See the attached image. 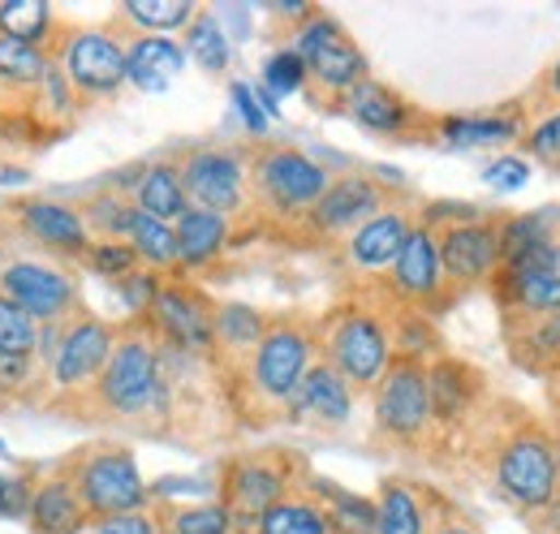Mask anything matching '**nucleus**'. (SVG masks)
Returning a JSON list of instances; mask_svg holds the SVG:
<instances>
[{"label":"nucleus","mask_w":560,"mask_h":534,"mask_svg":"<svg viewBox=\"0 0 560 534\" xmlns=\"http://www.w3.org/2000/svg\"><path fill=\"white\" fill-rule=\"evenodd\" d=\"M182 48H186V57H190L195 66L208 69V73H224V69H229V57H233L220 18L208 13V9H199V13L190 18V26H186V44H182Z\"/></svg>","instance_id":"c9c22d12"},{"label":"nucleus","mask_w":560,"mask_h":534,"mask_svg":"<svg viewBox=\"0 0 560 534\" xmlns=\"http://www.w3.org/2000/svg\"><path fill=\"white\" fill-rule=\"evenodd\" d=\"M504 289H509V302L535 320L560 311V267L557 271H504Z\"/></svg>","instance_id":"f704fd0d"},{"label":"nucleus","mask_w":560,"mask_h":534,"mask_svg":"<svg viewBox=\"0 0 560 534\" xmlns=\"http://www.w3.org/2000/svg\"><path fill=\"white\" fill-rule=\"evenodd\" d=\"M526 147L539 155V160H548V164H560V113L557 117H548V121H539L530 138H526Z\"/></svg>","instance_id":"3c124183"},{"label":"nucleus","mask_w":560,"mask_h":534,"mask_svg":"<svg viewBox=\"0 0 560 534\" xmlns=\"http://www.w3.org/2000/svg\"><path fill=\"white\" fill-rule=\"evenodd\" d=\"M91 534H164V522L151 513V509H139V513H117V518H100Z\"/></svg>","instance_id":"de8ad7c7"},{"label":"nucleus","mask_w":560,"mask_h":534,"mask_svg":"<svg viewBox=\"0 0 560 534\" xmlns=\"http://www.w3.org/2000/svg\"><path fill=\"white\" fill-rule=\"evenodd\" d=\"M86 509V518H117V513H139L151 500V487L142 478L135 453L126 449H95L82 453L66 474Z\"/></svg>","instance_id":"f03ea898"},{"label":"nucleus","mask_w":560,"mask_h":534,"mask_svg":"<svg viewBox=\"0 0 560 534\" xmlns=\"http://www.w3.org/2000/svg\"><path fill=\"white\" fill-rule=\"evenodd\" d=\"M0 453H4V440H0Z\"/></svg>","instance_id":"13d9d810"},{"label":"nucleus","mask_w":560,"mask_h":534,"mask_svg":"<svg viewBox=\"0 0 560 534\" xmlns=\"http://www.w3.org/2000/svg\"><path fill=\"white\" fill-rule=\"evenodd\" d=\"M57 340H61V324H39V345H35V358L48 367L52 353H57Z\"/></svg>","instance_id":"864d4df0"},{"label":"nucleus","mask_w":560,"mask_h":534,"mask_svg":"<svg viewBox=\"0 0 560 534\" xmlns=\"http://www.w3.org/2000/svg\"><path fill=\"white\" fill-rule=\"evenodd\" d=\"M431 534H479L475 526H466V522H440Z\"/></svg>","instance_id":"6e6d98bb"},{"label":"nucleus","mask_w":560,"mask_h":534,"mask_svg":"<svg viewBox=\"0 0 560 534\" xmlns=\"http://www.w3.org/2000/svg\"><path fill=\"white\" fill-rule=\"evenodd\" d=\"M332 186L328 169L298 147H264L250 160V190L277 216H311V207Z\"/></svg>","instance_id":"20e7f679"},{"label":"nucleus","mask_w":560,"mask_h":534,"mask_svg":"<svg viewBox=\"0 0 560 534\" xmlns=\"http://www.w3.org/2000/svg\"><path fill=\"white\" fill-rule=\"evenodd\" d=\"M130 202L139 207L142 216H155L164 224H177L190 211V199H186V186H182L177 164H164V160L139 169V182L130 186Z\"/></svg>","instance_id":"b1692460"},{"label":"nucleus","mask_w":560,"mask_h":534,"mask_svg":"<svg viewBox=\"0 0 560 534\" xmlns=\"http://www.w3.org/2000/svg\"><path fill=\"white\" fill-rule=\"evenodd\" d=\"M211 311L208 298L190 285H160L155 302H151V328L160 333V340L186 358H203L215 336H211Z\"/></svg>","instance_id":"ddd939ff"},{"label":"nucleus","mask_w":560,"mask_h":534,"mask_svg":"<svg viewBox=\"0 0 560 534\" xmlns=\"http://www.w3.org/2000/svg\"><path fill=\"white\" fill-rule=\"evenodd\" d=\"M126 246L139 255V267L147 271H168L177 267V237H173V224L155 220V216H142L135 211V224L126 233Z\"/></svg>","instance_id":"473e14b6"},{"label":"nucleus","mask_w":560,"mask_h":534,"mask_svg":"<svg viewBox=\"0 0 560 534\" xmlns=\"http://www.w3.org/2000/svg\"><path fill=\"white\" fill-rule=\"evenodd\" d=\"M31 380H35V358H9V353H0V397L22 393Z\"/></svg>","instance_id":"8fccbe9b"},{"label":"nucleus","mask_w":560,"mask_h":534,"mask_svg":"<svg viewBox=\"0 0 560 534\" xmlns=\"http://www.w3.org/2000/svg\"><path fill=\"white\" fill-rule=\"evenodd\" d=\"M284 487H289V478H284V469L277 462H237L224 478V504H229L237 526L255 531V522L277 500H284Z\"/></svg>","instance_id":"a211bd4d"},{"label":"nucleus","mask_w":560,"mask_h":534,"mask_svg":"<svg viewBox=\"0 0 560 534\" xmlns=\"http://www.w3.org/2000/svg\"><path fill=\"white\" fill-rule=\"evenodd\" d=\"M57 69L78 100H108L126 86V44L108 26H73L57 35Z\"/></svg>","instance_id":"7ed1b4c3"},{"label":"nucleus","mask_w":560,"mask_h":534,"mask_svg":"<svg viewBox=\"0 0 560 534\" xmlns=\"http://www.w3.org/2000/svg\"><path fill=\"white\" fill-rule=\"evenodd\" d=\"M48 61L52 57L44 48L0 35V100H9L4 108H22L26 113V100L35 95V86H39Z\"/></svg>","instance_id":"a878e982"},{"label":"nucleus","mask_w":560,"mask_h":534,"mask_svg":"<svg viewBox=\"0 0 560 534\" xmlns=\"http://www.w3.org/2000/svg\"><path fill=\"white\" fill-rule=\"evenodd\" d=\"M293 53L302 57L306 78H311L315 86L332 91V95H350L362 78H371L362 48L346 35V26H341L337 18H328V13H319V9H311L306 22H298V31H293Z\"/></svg>","instance_id":"39448f33"},{"label":"nucleus","mask_w":560,"mask_h":534,"mask_svg":"<svg viewBox=\"0 0 560 534\" xmlns=\"http://www.w3.org/2000/svg\"><path fill=\"white\" fill-rule=\"evenodd\" d=\"M375 427L388 440H419L431 427V397H427V367L422 362L393 358V367L375 384Z\"/></svg>","instance_id":"f8f14e48"},{"label":"nucleus","mask_w":560,"mask_h":534,"mask_svg":"<svg viewBox=\"0 0 560 534\" xmlns=\"http://www.w3.org/2000/svg\"><path fill=\"white\" fill-rule=\"evenodd\" d=\"M199 9L190 0H126L121 4V22H130L139 35H168L173 31H186L190 18Z\"/></svg>","instance_id":"72a5a7b5"},{"label":"nucleus","mask_w":560,"mask_h":534,"mask_svg":"<svg viewBox=\"0 0 560 534\" xmlns=\"http://www.w3.org/2000/svg\"><path fill=\"white\" fill-rule=\"evenodd\" d=\"M427 397H431V422H457L475 400V375L462 362H435L427 371Z\"/></svg>","instance_id":"bb28decb"},{"label":"nucleus","mask_w":560,"mask_h":534,"mask_svg":"<svg viewBox=\"0 0 560 534\" xmlns=\"http://www.w3.org/2000/svg\"><path fill=\"white\" fill-rule=\"evenodd\" d=\"M26 177H31L26 169H13V164H9V169L0 173V186H26Z\"/></svg>","instance_id":"5fc2aeb1"},{"label":"nucleus","mask_w":560,"mask_h":534,"mask_svg":"<svg viewBox=\"0 0 560 534\" xmlns=\"http://www.w3.org/2000/svg\"><path fill=\"white\" fill-rule=\"evenodd\" d=\"M268 333V320L255 311V306H242V302H224L211 311V336L215 345H224L229 353H255V345Z\"/></svg>","instance_id":"c756f323"},{"label":"nucleus","mask_w":560,"mask_h":534,"mask_svg":"<svg viewBox=\"0 0 560 534\" xmlns=\"http://www.w3.org/2000/svg\"><path fill=\"white\" fill-rule=\"evenodd\" d=\"M415 220L406 211H375L366 224H358L346 242V259H350L358 271H384L393 267L401 242L410 237Z\"/></svg>","instance_id":"412c9836"},{"label":"nucleus","mask_w":560,"mask_h":534,"mask_svg":"<svg viewBox=\"0 0 560 534\" xmlns=\"http://www.w3.org/2000/svg\"><path fill=\"white\" fill-rule=\"evenodd\" d=\"M78 108H82L78 91L66 82V73L57 69V61H48L44 78H39V86H35V95L26 100V117L39 121V126H52V130H57V126H70L73 117H78Z\"/></svg>","instance_id":"c85d7f7f"},{"label":"nucleus","mask_w":560,"mask_h":534,"mask_svg":"<svg viewBox=\"0 0 560 534\" xmlns=\"http://www.w3.org/2000/svg\"><path fill=\"white\" fill-rule=\"evenodd\" d=\"M117 345V328L95 315H73L61 324L57 353L48 362V380L57 393H86L95 388L100 371L108 367V353Z\"/></svg>","instance_id":"9b49d317"},{"label":"nucleus","mask_w":560,"mask_h":534,"mask_svg":"<svg viewBox=\"0 0 560 534\" xmlns=\"http://www.w3.org/2000/svg\"><path fill=\"white\" fill-rule=\"evenodd\" d=\"M346 113L371 134H401L410 126V104L393 86H384L375 78H362L346 95Z\"/></svg>","instance_id":"393cba45"},{"label":"nucleus","mask_w":560,"mask_h":534,"mask_svg":"<svg viewBox=\"0 0 560 534\" xmlns=\"http://www.w3.org/2000/svg\"><path fill=\"white\" fill-rule=\"evenodd\" d=\"M495 487L522 509H548L560 496V453L539 431L513 436L495 457Z\"/></svg>","instance_id":"6e6552de"},{"label":"nucleus","mask_w":560,"mask_h":534,"mask_svg":"<svg viewBox=\"0 0 560 534\" xmlns=\"http://www.w3.org/2000/svg\"><path fill=\"white\" fill-rule=\"evenodd\" d=\"M35 345H39V324L26 311H18L9 298H0V353L35 358Z\"/></svg>","instance_id":"a19ab883"},{"label":"nucleus","mask_w":560,"mask_h":534,"mask_svg":"<svg viewBox=\"0 0 560 534\" xmlns=\"http://www.w3.org/2000/svg\"><path fill=\"white\" fill-rule=\"evenodd\" d=\"M311 367H315V336L302 324H268L264 340L250 353L246 380H250L259 400L289 405V397L298 393V384L306 380Z\"/></svg>","instance_id":"423d86ee"},{"label":"nucleus","mask_w":560,"mask_h":534,"mask_svg":"<svg viewBox=\"0 0 560 534\" xmlns=\"http://www.w3.org/2000/svg\"><path fill=\"white\" fill-rule=\"evenodd\" d=\"M328 367L350 384V388H375L384 380V371L393 367V333L384 320L366 315V311H346L332 328H328Z\"/></svg>","instance_id":"0eeeda50"},{"label":"nucleus","mask_w":560,"mask_h":534,"mask_svg":"<svg viewBox=\"0 0 560 534\" xmlns=\"http://www.w3.org/2000/svg\"><path fill=\"white\" fill-rule=\"evenodd\" d=\"M31 478H9L0 474V518L9 522H26V509H31Z\"/></svg>","instance_id":"09e8293b"},{"label":"nucleus","mask_w":560,"mask_h":534,"mask_svg":"<svg viewBox=\"0 0 560 534\" xmlns=\"http://www.w3.org/2000/svg\"><path fill=\"white\" fill-rule=\"evenodd\" d=\"M557 453H560V449H557Z\"/></svg>","instance_id":"bf43d9fd"},{"label":"nucleus","mask_w":560,"mask_h":534,"mask_svg":"<svg viewBox=\"0 0 560 534\" xmlns=\"http://www.w3.org/2000/svg\"><path fill=\"white\" fill-rule=\"evenodd\" d=\"M237 522L229 513L224 500H208V504H186L177 509L168 522H164V534H233Z\"/></svg>","instance_id":"ea45409f"},{"label":"nucleus","mask_w":560,"mask_h":534,"mask_svg":"<svg viewBox=\"0 0 560 534\" xmlns=\"http://www.w3.org/2000/svg\"><path fill=\"white\" fill-rule=\"evenodd\" d=\"M160 285H164V280H160L155 271H147V267H139V271L126 276V280H117V289H121V298H126V306H130L135 315H147V311H151Z\"/></svg>","instance_id":"49530a36"},{"label":"nucleus","mask_w":560,"mask_h":534,"mask_svg":"<svg viewBox=\"0 0 560 534\" xmlns=\"http://www.w3.org/2000/svg\"><path fill=\"white\" fill-rule=\"evenodd\" d=\"M483 182H488L495 195H513V190H522L530 182V164L522 155H500L488 173H483Z\"/></svg>","instance_id":"a18cd8bd"},{"label":"nucleus","mask_w":560,"mask_h":534,"mask_svg":"<svg viewBox=\"0 0 560 534\" xmlns=\"http://www.w3.org/2000/svg\"><path fill=\"white\" fill-rule=\"evenodd\" d=\"M311 78H306V66H302V57L293 53V48H280L268 57V66H264V91L280 100V95H298L302 86H306Z\"/></svg>","instance_id":"79ce46f5"},{"label":"nucleus","mask_w":560,"mask_h":534,"mask_svg":"<svg viewBox=\"0 0 560 534\" xmlns=\"http://www.w3.org/2000/svg\"><path fill=\"white\" fill-rule=\"evenodd\" d=\"M18 224L35 246L52 251L57 259H82L91 251V229H86L82 211L61 199L18 202Z\"/></svg>","instance_id":"4468645a"},{"label":"nucleus","mask_w":560,"mask_h":534,"mask_svg":"<svg viewBox=\"0 0 560 534\" xmlns=\"http://www.w3.org/2000/svg\"><path fill=\"white\" fill-rule=\"evenodd\" d=\"M135 202L126 190H100L95 199H86V211H82V220H86V229H91V237H100V242H126V233H130V224H135Z\"/></svg>","instance_id":"e433bc0d"},{"label":"nucleus","mask_w":560,"mask_h":534,"mask_svg":"<svg viewBox=\"0 0 560 534\" xmlns=\"http://www.w3.org/2000/svg\"><path fill=\"white\" fill-rule=\"evenodd\" d=\"M82 264L91 267L104 280H126L139 271V255L126 242H91V251L82 255Z\"/></svg>","instance_id":"37998d69"},{"label":"nucleus","mask_w":560,"mask_h":534,"mask_svg":"<svg viewBox=\"0 0 560 534\" xmlns=\"http://www.w3.org/2000/svg\"><path fill=\"white\" fill-rule=\"evenodd\" d=\"M186 69V48L168 35H135L126 44V82L142 95L168 91Z\"/></svg>","instance_id":"aec40b11"},{"label":"nucleus","mask_w":560,"mask_h":534,"mask_svg":"<svg viewBox=\"0 0 560 534\" xmlns=\"http://www.w3.org/2000/svg\"><path fill=\"white\" fill-rule=\"evenodd\" d=\"M26 526L35 534H82L86 526V509L73 491L66 474L44 478L31 487V509H26Z\"/></svg>","instance_id":"4be33fe9"},{"label":"nucleus","mask_w":560,"mask_h":534,"mask_svg":"<svg viewBox=\"0 0 560 534\" xmlns=\"http://www.w3.org/2000/svg\"><path fill=\"white\" fill-rule=\"evenodd\" d=\"M95 405L113 418H160L173 405V375L164 367V353L155 336L117 333L108 353V367L95 380Z\"/></svg>","instance_id":"f257e3e1"},{"label":"nucleus","mask_w":560,"mask_h":534,"mask_svg":"<svg viewBox=\"0 0 560 534\" xmlns=\"http://www.w3.org/2000/svg\"><path fill=\"white\" fill-rule=\"evenodd\" d=\"M530 345H535L539 353H560V311L539 320V328L530 333Z\"/></svg>","instance_id":"603ef678"},{"label":"nucleus","mask_w":560,"mask_h":534,"mask_svg":"<svg viewBox=\"0 0 560 534\" xmlns=\"http://www.w3.org/2000/svg\"><path fill=\"white\" fill-rule=\"evenodd\" d=\"M0 298H9L35 324H66L78 315V285L70 271L31 255L0 264Z\"/></svg>","instance_id":"1a4fd4ad"},{"label":"nucleus","mask_w":560,"mask_h":534,"mask_svg":"<svg viewBox=\"0 0 560 534\" xmlns=\"http://www.w3.org/2000/svg\"><path fill=\"white\" fill-rule=\"evenodd\" d=\"M375 534H427V504L410 483H384L380 487Z\"/></svg>","instance_id":"cd10ccee"},{"label":"nucleus","mask_w":560,"mask_h":534,"mask_svg":"<svg viewBox=\"0 0 560 534\" xmlns=\"http://www.w3.org/2000/svg\"><path fill=\"white\" fill-rule=\"evenodd\" d=\"M552 91L560 95V61H557V69H552Z\"/></svg>","instance_id":"4d7b16f0"},{"label":"nucleus","mask_w":560,"mask_h":534,"mask_svg":"<svg viewBox=\"0 0 560 534\" xmlns=\"http://www.w3.org/2000/svg\"><path fill=\"white\" fill-rule=\"evenodd\" d=\"M182 186L190 207L215 216H237L250 202V164L229 147H195L182 164Z\"/></svg>","instance_id":"9d476101"},{"label":"nucleus","mask_w":560,"mask_h":534,"mask_svg":"<svg viewBox=\"0 0 560 534\" xmlns=\"http://www.w3.org/2000/svg\"><path fill=\"white\" fill-rule=\"evenodd\" d=\"M173 237H177V267H208L211 259L224 255V246L233 237V224H229V216L190 207L173 224Z\"/></svg>","instance_id":"5701e85b"},{"label":"nucleus","mask_w":560,"mask_h":534,"mask_svg":"<svg viewBox=\"0 0 560 534\" xmlns=\"http://www.w3.org/2000/svg\"><path fill=\"white\" fill-rule=\"evenodd\" d=\"M440 267L444 280L475 285L500 267V233L483 220H457L440 233Z\"/></svg>","instance_id":"dca6fc26"},{"label":"nucleus","mask_w":560,"mask_h":534,"mask_svg":"<svg viewBox=\"0 0 560 534\" xmlns=\"http://www.w3.org/2000/svg\"><path fill=\"white\" fill-rule=\"evenodd\" d=\"M319 496H324V513H328L332 534H375V500L353 496L332 483H319Z\"/></svg>","instance_id":"4c0bfd02"},{"label":"nucleus","mask_w":560,"mask_h":534,"mask_svg":"<svg viewBox=\"0 0 560 534\" xmlns=\"http://www.w3.org/2000/svg\"><path fill=\"white\" fill-rule=\"evenodd\" d=\"M388 280L397 298L406 302H431L444 289V267H440V229L435 224H415L410 237L401 242L397 259L388 267Z\"/></svg>","instance_id":"f3484780"},{"label":"nucleus","mask_w":560,"mask_h":534,"mask_svg":"<svg viewBox=\"0 0 560 534\" xmlns=\"http://www.w3.org/2000/svg\"><path fill=\"white\" fill-rule=\"evenodd\" d=\"M375 211H384V190L375 177H362V173H350V177H337L324 199L311 207V229L324 233V237H350L358 224H366Z\"/></svg>","instance_id":"2eb2a0df"},{"label":"nucleus","mask_w":560,"mask_h":534,"mask_svg":"<svg viewBox=\"0 0 560 534\" xmlns=\"http://www.w3.org/2000/svg\"><path fill=\"white\" fill-rule=\"evenodd\" d=\"M0 35L44 48L57 35V9L44 0H0Z\"/></svg>","instance_id":"7c9ffc66"},{"label":"nucleus","mask_w":560,"mask_h":534,"mask_svg":"<svg viewBox=\"0 0 560 534\" xmlns=\"http://www.w3.org/2000/svg\"><path fill=\"white\" fill-rule=\"evenodd\" d=\"M229 95H233V113L242 117V126H246V134L264 138V134H268V126H272V117L264 113V104H259L255 86H250V82H233V86H229Z\"/></svg>","instance_id":"c03bdc74"},{"label":"nucleus","mask_w":560,"mask_h":534,"mask_svg":"<svg viewBox=\"0 0 560 534\" xmlns=\"http://www.w3.org/2000/svg\"><path fill=\"white\" fill-rule=\"evenodd\" d=\"M289 418L298 422H315V427H346L353 414V388L328 367V362H315L306 371V380L298 384V393L289 397Z\"/></svg>","instance_id":"6ab92c4d"},{"label":"nucleus","mask_w":560,"mask_h":534,"mask_svg":"<svg viewBox=\"0 0 560 534\" xmlns=\"http://www.w3.org/2000/svg\"><path fill=\"white\" fill-rule=\"evenodd\" d=\"M440 138L448 147H495L517 138V121L513 117H448L440 121Z\"/></svg>","instance_id":"58836bf2"},{"label":"nucleus","mask_w":560,"mask_h":534,"mask_svg":"<svg viewBox=\"0 0 560 534\" xmlns=\"http://www.w3.org/2000/svg\"><path fill=\"white\" fill-rule=\"evenodd\" d=\"M255 534H332V526H328V513L319 500L284 496L255 522Z\"/></svg>","instance_id":"2f4dec72"}]
</instances>
